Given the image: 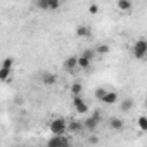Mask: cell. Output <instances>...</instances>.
Masks as SVG:
<instances>
[{"instance_id": "6da1fadb", "label": "cell", "mask_w": 147, "mask_h": 147, "mask_svg": "<svg viewBox=\"0 0 147 147\" xmlns=\"http://www.w3.org/2000/svg\"><path fill=\"white\" fill-rule=\"evenodd\" d=\"M66 130H67V123L64 118L52 119V123H50V133L52 135H66Z\"/></svg>"}, {"instance_id": "7a4b0ae2", "label": "cell", "mask_w": 147, "mask_h": 147, "mask_svg": "<svg viewBox=\"0 0 147 147\" xmlns=\"http://www.w3.org/2000/svg\"><path fill=\"white\" fill-rule=\"evenodd\" d=\"M131 52H133L135 59H144L147 55V40H144V38L137 40L135 45H133V49H131Z\"/></svg>"}, {"instance_id": "3957f363", "label": "cell", "mask_w": 147, "mask_h": 147, "mask_svg": "<svg viewBox=\"0 0 147 147\" xmlns=\"http://www.w3.org/2000/svg\"><path fill=\"white\" fill-rule=\"evenodd\" d=\"M99 123H100V113L95 111L90 118H87V119L83 121V126H85V130H88V131H95L97 126H99Z\"/></svg>"}, {"instance_id": "277c9868", "label": "cell", "mask_w": 147, "mask_h": 147, "mask_svg": "<svg viewBox=\"0 0 147 147\" xmlns=\"http://www.w3.org/2000/svg\"><path fill=\"white\" fill-rule=\"evenodd\" d=\"M73 106H75L78 114H87L88 113V106H87V102H85V99L82 95H75V97H73Z\"/></svg>"}, {"instance_id": "5b68a950", "label": "cell", "mask_w": 147, "mask_h": 147, "mask_svg": "<svg viewBox=\"0 0 147 147\" xmlns=\"http://www.w3.org/2000/svg\"><path fill=\"white\" fill-rule=\"evenodd\" d=\"M47 145L50 147H57V145H69V138L64 135H54L52 138L47 140Z\"/></svg>"}, {"instance_id": "8992f818", "label": "cell", "mask_w": 147, "mask_h": 147, "mask_svg": "<svg viewBox=\"0 0 147 147\" xmlns=\"http://www.w3.org/2000/svg\"><path fill=\"white\" fill-rule=\"evenodd\" d=\"M102 104H107V106H113V104H116L118 102V92H113V90H107L106 92V95L102 97V100H100Z\"/></svg>"}, {"instance_id": "52a82bcc", "label": "cell", "mask_w": 147, "mask_h": 147, "mask_svg": "<svg viewBox=\"0 0 147 147\" xmlns=\"http://www.w3.org/2000/svg\"><path fill=\"white\" fill-rule=\"evenodd\" d=\"M64 69L66 71H73V69H76L78 67V57H75V55H73V57H67L66 61H64Z\"/></svg>"}, {"instance_id": "ba28073f", "label": "cell", "mask_w": 147, "mask_h": 147, "mask_svg": "<svg viewBox=\"0 0 147 147\" xmlns=\"http://www.w3.org/2000/svg\"><path fill=\"white\" fill-rule=\"evenodd\" d=\"M55 82H57V78H55V75H52V73H42V83H45V85H55Z\"/></svg>"}, {"instance_id": "9c48e42d", "label": "cell", "mask_w": 147, "mask_h": 147, "mask_svg": "<svg viewBox=\"0 0 147 147\" xmlns=\"http://www.w3.org/2000/svg\"><path fill=\"white\" fill-rule=\"evenodd\" d=\"M76 36H80V38H90V36H92V31H90L88 26L80 24V26L76 28Z\"/></svg>"}, {"instance_id": "30bf717a", "label": "cell", "mask_w": 147, "mask_h": 147, "mask_svg": "<svg viewBox=\"0 0 147 147\" xmlns=\"http://www.w3.org/2000/svg\"><path fill=\"white\" fill-rule=\"evenodd\" d=\"M109 126H111V130L119 131V130L125 128V123H123V119H119V118H111V119H109Z\"/></svg>"}, {"instance_id": "8fae6325", "label": "cell", "mask_w": 147, "mask_h": 147, "mask_svg": "<svg viewBox=\"0 0 147 147\" xmlns=\"http://www.w3.org/2000/svg\"><path fill=\"white\" fill-rule=\"evenodd\" d=\"M116 5H118V9L121 12H130L131 11V2H130V0H118Z\"/></svg>"}, {"instance_id": "7c38bea8", "label": "cell", "mask_w": 147, "mask_h": 147, "mask_svg": "<svg viewBox=\"0 0 147 147\" xmlns=\"http://www.w3.org/2000/svg\"><path fill=\"white\" fill-rule=\"evenodd\" d=\"M67 128H69L71 133H78V131H82L85 126H83V123H80V121H69Z\"/></svg>"}, {"instance_id": "4fadbf2b", "label": "cell", "mask_w": 147, "mask_h": 147, "mask_svg": "<svg viewBox=\"0 0 147 147\" xmlns=\"http://www.w3.org/2000/svg\"><path fill=\"white\" fill-rule=\"evenodd\" d=\"M90 62H92V59H88V57L83 55V54L78 57V67H80V69H88V67H90Z\"/></svg>"}, {"instance_id": "5bb4252c", "label": "cell", "mask_w": 147, "mask_h": 147, "mask_svg": "<svg viewBox=\"0 0 147 147\" xmlns=\"http://www.w3.org/2000/svg\"><path fill=\"white\" fill-rule=\"evenodd\" d=\"M69 92L73 94V97H75V95H82V92H83V85H82V83H73L71 88H69Z\"/></svg>"}, {"instance_id": "9a60e30c", "label": "cell", "mask_w": 147, "mask_h": 147, "mask_svg": "<svg viewBox=\"0 0 147 147\" xmlns=\"http://www.w3.org/2000/svg\"><path fill=\"white\" fill-rule=\"evenodd\" d=\"M95 52H97L99 55H106V54H109V52H111V47H109L107 43H100V45H97Z\"/></svg>"}, {"instance_id": "2e32d148", "label": "cell", "mask_w": 147, "mask_h": 147, "mask_svg": "<svg viewBox=\"0 0 147 147\" xmlns=\"http://www.w3.org/2000/svg\"><path fill=\"white\" fill-rule=\"evenodd\" d=\"M131 107H133V100H131V99H123V102H121L119 109H121L123 113H128Z\"/></svg>"}, {"instance_id": "e0dca14e", "label": "cell", "mask_w": 147, "mask_h": 147, "mask_svg": "<svg viewBox=\"0 0 147 147\" xmlns=\"http://www.w3.org/2000/svg\"><path fill=\"white\" fill-rule=\"evenodd\" d=\"M11 73H12V69H9V67H0V80H2V82H9Z\"/></svg>"}, {"instance_id": "ac0fdd59", "label": "cell", "mask_w": 147, "mask_h": 147, "mask_svg": "<svg viewBox=\"0 0 147 147\" xmlns=\"http://www.w3.org/2000/svg\"><path fill=\"white\" fill-rule=\"evenodd\" d=\"M137 126H138V130L147 131V116H140V118L137 119Z\"/></svg>"}, {"instance_id": "d6986e66", "label": "cell", "mask_w": 147, "mask_h": 147, "mask_svg": "<svg viewBox=\"0 0 147 147\" xmlns=\"http://www.w3.org/2000/svg\"><path fill=\"white\" fill-rule=\"evenodd\" d=\"M36 7L42 11H50L49 9V0H36Z\"/></svg>"}, {"instance_id": "ffe728a7", "label": "cell", "mask_w": 147, "mask_h": 147, "mask_svg": "<svg viewBox=\"0 0 147 147\" xmlns=\"http://www.w3.org/2000/svg\"><path fill=\"white\" fill-rule=\"evenodd\" d=\"M2 67H9V69H12V67H14V59H12V57H5V59L2 61Z\"/></svg>"}, {"instance_id": "44dd1931", "label": "cell", "mask_w": 147, "mask_h": 147, "mask_svg": "<svg viewBox=\"0 0 147 147\" xmlns=\"http://www.w3.org/2000/svg\"><path fill=\"white\" fill-rule=\"evenodd\" d=\"M61 7V0H49V9L50 11H57Z\"/></svg>"}, {"instance_id": "7402d4cb", "label": "cell", "mask_w": 147, "mask_h": 147, "mask_svg": "<svg viewBox=\"0 0 147 147\" xmlns=\"http://www.w3.org/2000/svg\"><path fill=\"white\" fill-rule=\"evenodd\" d=\"M106 92H107L106 88H102V87H99V88L95 90V99H97V100L100 102V100H102V97L106 95Z\"/></svg>"}, {"instance_id": "603a6c76", "label": "cell", "mask_w": 147, "mask_h": 147, "mask_svg": "<svg viewBox=\"0 0 147 147\" xmlns=\"http://www.w3.org/2000/svg\"><path fill=\"white\" fill-rule=\"evenodd\" d=\"M99 4H90V7H88V12L92 14V16H95V14H99Z\"/></svg>"}, {"instance_id": "cb8c5ba5", "label": "cell", "mask_w": 147, "mask_h": 147, "mask_svg": "<svg viewBox=\"0 0 147 147\" xmlns=\"http://www.w3.org/2000/svg\"><path fill=\"white\" fill-rule=\"evenodd\" d=\"M94 54H97V52H92V50H90V49H87V50H85V52H83V55H87V57H88V59H92V57H94Z\"/></svg>"}, {"instance_id": "d4e9b609", "label": "cell", "mask_w": 147, "mask_h": 147, "mask_svg": "<svg viewBox=\"0 0 147 147\" xmlns=\"http://www.w3.org/2000/svg\"><path fill=\"white\" fill-rule=\"evenodd\" d=\"M97 142H99L97 137H90V144H97Z\"/></svg>"}, {"instance_id": "484cf974", "label": "cell", "mask_w": 147, "mask_h": 147, "mask_svg": "<svg viewBox=\"0 0 147 147\" xmlns=\"http://www.w3.org/2000/svg\"><path fill=\"white\" fill-rule=\"evenodd\" d=\"M144 107H145V109H147V100H145V102H144Z\"/></svg>"}, {"instance_id": "4316f807", "label": "cell", "mask_w": 147, "mask_h": 147, "mask_svg": "<svg viewBox=\"0 0 147 147\" xmlns=\"http://www.w3.org/2000/svg\"><path fill=\"white\" fill-rule=\"evenodd\" d=\"M61 2H64V0H61Z\"/></svg>"}]
</instances>
